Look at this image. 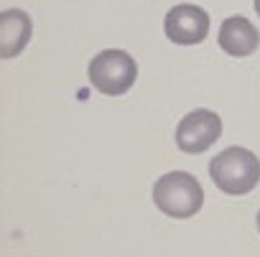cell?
<instances>
[{"label": "cell", "instance_id": "obj_8", "mask_svg": "<svg viewBox=\"0 0 260 257\" xmlns=\"http://www.w3.org/2000/svg\"><path fill=\"white\" fill-rule=\"evenodd\" d=\"M255 13L260 16V0H255Z\"/></svg>", "mask_w": 260, "mask_h": 257}, {"label": "cell", "instance_id": "obj_9", "mask_svg": "<svg viewBox=\"0 0 260 257\" xmlns=\"http://www.w3.org/2000/svg\"><path fill=\"white\" fill-rule=\"evenodd\" d=\"M257 232H260V211H257Z\"/></svg>", "mask_w": 260, "mask_h": 257}, {"label": "cell", "instance_id": "obj_2", "mask_svg": "<svg viewBox=\"0 0 260 257\" xmlns=\"http://www.w3.org/2000/svg\"><path fill=\"white\" fill-rule=\"evenodd\" d=\"M153 201L164 214H169L174 219H189L202 209L204 191H202V183L191 173L171 171V173H164L156 181Z\"/></svg>", "mask_w": 260, "mask_h": 257}, {"label": "cell", "instance_id": "obj_3", "mask_svg": "<svg viewBox=\"0 0 260 257\" xmlns=\"http://www.w3.org/2000/svg\"><path fill=\"white\" fill-rule=\"evenodd\" d=\"M87 74H89V82H92V87L97 92L117 97V94H125L130 87L136 84L138 64L127 51L107 49V51H100L89 61Z\"/></svg>", "mask_w": 260, "mask_h": 257}, {"label": "cell", "instance_id": "obj_4", "mask_svg": "<svg viewBox=\"0 0 260 257\" xmlns=\"http://www.w3.org/2000/svg\"><path fill=\"white\" fill-rule=\"evenodd\" d=\"M222 135V120L212 109H191L176 125V145L184 153H204Z\"/></svg>", "mask_w": 260, "mask_h": 257}, {"label": "cell", "instance_id": "obj_7", "mask_svg": "<svg viewBox=\"0 0 260 257\" xmlns=\"http://www.w3.org/2000/svg\"><path fill=\"white\" fill-rule=\"evenodd\" d=\"M31 33H34V23L28 13L18 8L3 11L0 13V56L3 59L18 56L31 41Z\"/></svg>", "mask_w": 260, "mask_h": 257}, {"label": "cell", "instance_id": "obj_6", "mask_svg": "<svg viewBox=\"0 0 260 257\" xmlns=\"http://www.w3.org/2000/svg\"><path fill=\"white\" fill-rule=\"evenodd\" d=\"M217 41L219 49L227 51L230 56H250L260 46V33L245 16H232L222 21Z\"/></svg>", "mask_w": 260, "mask_h": 257}, {"label": "cell", "instance_id": "obj_5", "mask_svg": "<svg viewBox=\"0 0 260 257\" xmlns=\"http://www.w3.org/2000/svg\"><path fill=\"white\" fill-rule=\"evenodd\" d=\"M164 31L179 46L202 44L207 39V33H209V13L204 8H199V6H191V3L174 6L166 13Z\"/></svg>", "mask_w": 260, "mask_h": 257}, {"label": "cell", "instance_id": "obj_1", "mask_svg": "<svg viewBox=\"0 0 260 257\" xmlns=\"http://www.w3.org/2000/svg\"><path fill=\"white\" fill-rule=\"evenodd\" d=\"M209 176L217 183L219 191L230 196L250 194L260 181V161L252 151L232 145L222 153H217L209 163Z\"/></svg>", "mask_w": 260, "mask_h": 257}]
</instances>
